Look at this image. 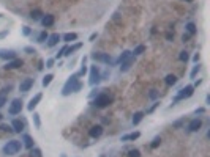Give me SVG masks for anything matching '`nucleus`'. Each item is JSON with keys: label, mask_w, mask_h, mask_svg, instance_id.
Instances as JSON below:
<instances>
[{"label": "nucleus", "mask_w": 210, "mask_h": 157, "mask_svg": "<svg viewBox=\"0 0 210 157\" xmlns=\"http://www.w3.org/2000/svg\"><path fill=\"white\" fill-rule=\"evenodd\" d=\"M0 129H2V131H13L11 126H8V124H0Z\"/></svg>", "instance_id": "obj_44"}, {"label": "nucleus", "mask_w": 210, "mask_h": 157, "mask_svg": "<svg viewBox=\"0 0 210 157\" xmlns=\"http://www.w3.org/2000/svg\"><path fill=\"white\" fill-rule=\"evenodd\" d=\"M0 18H2V14H0Z\"/></svg>", "instance_id": "obj_54"}, {"label": "nucleus", "mask_w": 210, "mask_h": 157, "mask_svg": "<svg viewBox=\"0 0 210 157\" xmlns=\"http://www.w3.org/2000/svg\"><path fill=\"white\" fill-rule=\"evenodd\" d=\"M160 143H161V138H160V135H158V137H155V138H153V142H152V145H150V148H152V149H157V148L160 146Z\"/></svg>", "instance_id": "obj_33"}, {"label": "nucleus", "mask_w": 210, "mask_h": 157, "mask_svg": "<svg viewBox=\"0 0 210 157\" xmlns=\"http://www.w3.org/2000/svg\"><path fill=\"white\" fill-rule=\"evenodd\" d=\"M22 65H24V61H22L21 58H14V60L7 61V65H5V69H16V68H21Z\"/></svg>", "instance_id": "obj_12"}, {"label": "nucleus", "mask_w": 210, "mask_h": 157, "mask_svg": "<svg viewBox=\"0 0 210 157\" xmlns=\"http://www.w3.org/2000/svg\"><path fill=\"white\" fill-rule=\"evenodd\" d=\"M11 129H13L14 132L21 134L22 131H24V123H22L21 120H13L11 121Z\"/></svg>", "instance_id": "obj_18"}, {"label": "nucleus", "mask_w": 210, "mask_h": 157, "mask_svg": "<svg viewBox=\"0 0 210 157\" xmlns=\"http://www.w3.org/2000/svg\"><path fill=\"white\" fill-rule=\"evenodd\" d=\"M90 58L93 61H98V63H106L109 66H112L114 65V58L111 57L109 54H101V52H93L90 55Z\"/></svg>", "instance_id": "obj_4"}, {"label": "nucleus", "mask_w": 210, "mask_h": 157, "mask_svg": "<svg viewBox=\"0 0 210 157\" xmlns=\"http://www.w3.org/2000/svg\"><path fill=\"white\" fill-rule=\"evenodd\" d=\"M193 93H194V87H193V85H186L185 88H182L180 91L177 93V96L174 98V102H179V101H183V99L191 98Z\"/></svg>", "instance_id": "obj_6"}, {"label": "nucleus", "mask_w": 210, "mask_h": 157, "mask_svg": "<svg viewBox=\"0 0 210 157\" xmlns=\"http://www.w3.org/2000/svg\"><path fill=\"white\" fill-rule=\"evenodd\" d=\"M141 137V132H131V134H126V135H122V142H134V140H137Z\"/></svg>", "instance_id": "obj_16"}, {"label": "nucleus", "mask_w": 210, "mask_h": 157, "mask_svg": "<svg viewBox=\"0 0 210 157\" xmlns=\"http://www.w3.org/2000/svg\"><path fill=\"white\" fill-rule=\"evenodd\" d=\"M183 123H185V118H182V120H179V121L172 123V127H174V129H179L182 124H183Z\"/></svg>", "instance_id": "obj_38"}, {"label": "nucleus", "mask_w": 210, "mask_h": 157, "mask_svg": "<svg viewBox=\"0 0 210 157\" xmlns=\"http://www.w3.org/2000/svg\"><path fill=\"white\" fill-rule=\"evenodd\" d=\"M186 2H193V0H186Z\"/></svg>", "instance_id": "obj_53"}, {"label": "nucleus", "mask_w": 210, "mask_h": 157, "mask_svg": "<svg viewBox=\"0 0 210 157\" xmlns=\"http://www.w3.org/2000/svg\"><path fill=\"white\" fill-rule=\"evenodd\" d=\"M33 123H35L36 129L41 127V120H40V115H38V113H33Z\"/></svg>", "instance_id": "obj_32"}, {"label": "nucleus", "mask_w": 210, "mask_h": 157, "mask_svg": "<svg viewBox=\"0 0 210 157\" xmlns=\"http://www.w3.org/2000/svg\"><path fill=\"white\" fill-rule=\"evenodd\" d=\"M81 47H82V43H76V44H73V46H68V47H66V50H65V55H63V57H68V55L74 54L76 50H79Z\"/></svg>", "instance_id": "obj_21"}, {"label": "nucleus", "mask_w": 210, "mask_h": 157, "mask_svg": "<svg viewBox=\"0 0 210 157\" xmlns=\"http://www.w3.org/2000/svg\"><path fill=\"white\" fill-rule=\"evenodd\" d=\"M158 105H160V104H158V102H155V104H153V105H152V107H150V109H148V110H147V113H152V112H153V110H155V109H157V107H158Z\"/></svg>", "instance_id": "obj_45"}, {"label": "nucleus", "mask_w": 210, "mask_h": 157, "mask_svg": "<svg viewBox=\"0 0 210 157\" xmlns=\"http://www.w3.org/2000/svg\"><path fill=\"white\" fill-rule=\"evenodd\" d=\"M54 63H55V58H49L46 61V68H54Z\"/></svg>", "instance_id": "obj_41"}, {"label": "nucleus", "mask_w": 210, "mask_h": 157, "mask_svg": "<svg viewBox=\"0 0 210 157\" xmlns=\"http://www.w3.org/2000/svg\"><path fill=\"white\" fill-rule=\"evenodd\" d=\"M166 38H168V39H169V41H171V39H172V38H174V33H168V35H166Z\"/></svg>", "instance_id": "obj_49"}, {"label": "nucleus", "mask_w": 210, "mask_h": 157, "mask_svg": "<svg viewBox=\"0 0 210 157\" xmlns=\"http://www.w3.org/2000/svg\"><path fill=\"white\" fill-rule=\"evenodd\" d=\"M14 58H18V54L14 52L13 49H0V60H14Z\"/></svg>", "instance_id": "obj_8"}, {"label": "nucleus", "mask_w": 210, "mask_h": 157, "mask_svg": "<svg viewBox=\"0 0 210 157\" xmlns=\"http://www.w3.org/2000/svg\"><path fill=\"white\" fill-rule=\"evenodd\" d=\"M182 39H183V41H188V39H190V35H183V36H182Z\"/></svg>", "instance_id": "obj_50"}, {"label": "nucleus", "mask_w": 210, "mask_h": 157, "mask_svg": "<svg viewBox=\"0 0 210 157\" xmlns=\"http://www.w3.org/2000/svg\"><path fill=\"white\" fill-rule=\"evenodd\" d=\"M33 87V78H24V80L21 82V85H19V91H22V93H27L29 90Z\"/></svg>", "instance_id": "obj_11"}, {"label": "nucleus", "mask_w": 210, "mask_h": 157, "mask_svg": "<svg viewBox=\"0 0 210 157\" xmlns=\"http://www.w3.org/2000/svg\"><path fill=\"white\" fill-rule=\"evenodd\" d=\"M164 82H166V85H175L177 83V77L174 74H168L164 78Z\"/></svg>", "instance_id": "obj_26"}, {"label": "nucleus", "mask_w": 210, "mask_h": 157, "mask_svg": "<svg viewBox=\"0 0 210 157\" xmlns=\"http://www.w3.org/2000/svg\"><path fill=\"white\" fill-rule=\"evenodd\" d=\"M22 142H24V146L27 149H32L33 146H35V140H33L29 134H24V135H22Z\"/></svg>", "instance_id": "obj_17"}, {"label": "nucleus", "mask_w": 210, "mask_h": 157, "mask_svg": "<svg viewBox=\"0 0 210 157\" xmlns=\"http://www.w3.org/2000/svg\"><path fill=\"white\" fill-rule=\"evenodd\" d=\"M179 58H180V61H188V58H190V55H188V52L186 50H183V52H180V55H179Z\"/></svg>", "instance_id": "obj_35"}, {"label": "nucleus", "mask_w": 210, "mask_h": 157, "mask_svg": "<svg viewBox=\"0 0 210 157\" xmlns=\"http://www.w3.org/2000/svg\"><path fill=\"white\" fill-rule=\"evenodd\" d=\"M41 149L40 148H35V146H33L32 149H30V157H41Z\"/></svg>", "instance_id": "obj_31"}, {"label": "nucleus", "mask_w": 210, "mask_h": 157, "mask_svg": "<svg viewBox=\"0 0 210 157\" xmlns=\"http://www.w3.org/2000/svg\"><path fill=\"white\" fill-rule=\"evenodd\" d=\"M133 63H134V57H131L128 58V60H125L123 63H122V66H120V72H126V71H130V68L133 66Z\"/></svg>", "instance_id": "obj_19"}, {"label": "nucleus", "mask_w": 210, "mask_h": 157, "mask_svg": "<svg viewBox=\"0 0 210 157\" xmlns=\"http://www.w3.org/2000/svg\"><path fill=\"white\" fill-rule=\"evenodd\" d=\"M144 52H145V46H144V44H139V46L137 47H134V50H133V55H134V57H137V55H142Z\"/></svg>", "instance_id": "obj_27"}, {"label": "nucleus", "mask_w": 210, "mask_h": 157, "mask_svg": "<svg viewBox=\"0 0 210 157\" xmlns=\"http://www.w3.org/2000/svg\"><path fill=\"white\" fill-rule=\"evenodd\" d=\"M22 33H24L25 36H29L30 33H32V29H30L29 25H24V27H22Z\"/></svg>", "instance_id": "obj_39"}, {"label": "nucleus", "mask_w": 210, "mask_h": 157, "mask_svg": "<svg viewBox=\"0 0 210 157\" xmlns=\"http://www.w3.org/2000/svg\"><path fill=\"white\" fill-rule=\"evenodd\" d=\"M199 58H201V55H199V54H196L194 57H193V61H196V63H197V61H199Z\"/></svg>", "instance_id": "obj_48"}, {"label": "nucleus", "mask_w": 210, "mask_h": 157, "mask_svg": "<svg viewBox=\"0 0 210 157\" xmlns=\"http://www.w3.org/2000/svg\"><path fill=\"white\" fill-rule=\"evenodd\" d=\"M131 55H133V54L130 52V50H123V52L120 54V57H119L117 60L114 61V65H122V63H123L125 60H128V58L131 57Z\"/></svg>", "instance_id": "obj_20"}, {"label": "nucleus", "mask_w": 210, "mask_h": 157, "mask_svg": "<svg viewBox=\"0 0 210 157\" xmlns=\"http://www.w3.org/2000/svg\"><path fill=\"white\" fill-rule=\"evenodd\" d=\"M54 21H55L54 14H46V16L41 18V25L44 29H46V27H51V25H54Z\"/></svg>", "instance_id": "obj_14"}, {"label": "nucleus", "mask_w": 210, "mask_h": 157, "mask_svg": "<svg viewBox=\"0 0 210 157\" xmlns=\"http://www.w3.org/2000/svg\"><path fill=\"white\" fill-rule=\"evenodd\" d=\"M66 47H68V46L65 44V46L59 50V52H57V55H55V60H59V58H62V57H63V55H65V50H66Z\"/></svg>", "instance_id": "obj_37"}, {"label": "nucleus", "mask_w": 210, "mask_h": 157, "mask_svg": "<svg viewBox=\"0 0 210 157\" xmlns=\"http://www.w3.org/2000/svg\"><path fill=\"white\" fill-rule=\"evenodd\" d=\"M52 78H54V74H46V76H44L43 77V87H49V85H51Z\"/></svg>", "instance_id": "obj_28"}, {"label": "nucleus", "mask_w": 210, "mask_h": 157, "mask_svg": "<svg viewBox=\"0 0 210 157\" xmlns=\"http://www.w3.org/2000/svg\"><path fill=\"white\" fill-rule=\"evenodd\" d=\"M24 52H27V54H30V55H33V54H36V50L33 49V47H25L24 49Z\"/></svg>", "instance_id": "obj_43"}, {"label": "nucleus", "mask_w": 210, "mask_h": 157, "mask_svg": "<svg viewBox=\"0 0 210 157\" xmlns=\"http://www.w3.org/2000/svg\"><path fill=\"white\" fill-rule=\"evenodd\" d=\"M47 38H49V35H47V32L46 30H43L40 35H38V38H36V41L38 43H44V41H47Z\"/></svg>", "instance_id": "obj_30"}, {"label": "nucleus", "mask_w": 210, "mask_h": 157, "mask_svg": "<svg viewBox=\"0 0 210 157\" xmlns=\"http://www.w3.org/2000/svg\"><path fill=\"white\" fill-rule=\"evenodd\" d=\"M201 71V65H196L194 68H193V71H191V74H190V77L191 78H196V76H197V72Z\"/></svg>", "instance_id": "obj_34"}, {"label": "nucleus", "mask_w": 210, "mask_h": 157, "mask_svg": "<svg viewBox=\"0 0 210 157\" xmlns=\"http://www.w3.org/2000/svg\"><path fill=\"white\" fill-rule=\"evenodd\" d=\"M142 118H144V112H136L134 116H133V126L139 124V123L142 121Z\"/></svg>", "instance_id": "obj_24"}, {"label": "nucleus", "mask_w": 210, "mask_h": 157, "mask_svg": "<svg viewBox=\"0 0 210 157\" xmlns=\"http://www.w3.org/2000/svg\"><path fill=\"white\" fill-rule=\"evenodd\" d=\"M111 96L109 94H106V93H99L96 98H93V105L95 107H98V109H104V107H108V105L111 104Z\"/></svg>", "instance_id": "obj_3"}, {"label": "nucleus", "mask_w": 210, "mask_h": 157, "mask_svg": "<svg viewBox=\"0 0 210 157\" xmlns=\"http://www.w3.org/2000/svg\"><path fill=\"white\" fill-rule=\"evenodd\" d=\"M81 90H82V83L79 80V77H77L76 74H73V76L68 77V80H66V83L63 85L62 94H63V96H68V94L77 93V91H81Z\"/></svg>", "instance_id": "obj_1"}, {"label": "nucleus", "mask_w": 210, "mask_h": 157, "mask_svg": "<svg viewBox=\"0 0 210 157\" xmlns=\"http://www.w3.org/2000/svg\"><path fill=\"white\" fill-rule=\"evenodd\" d=\"M201 127H202V120L201 118H194V120H191L190 124H188V131L190 132H197Z\"/></svg>", "instance_id": "obj_9"}, {"label": "nucleus", "mask_w": 210, "mask_h": 157, "mask_svg": "<svg viewBox=\"0 0 210 157\" xmlns=\"http://www.w3.org/2000/svg\"><path fill=\"white\" fill-rule=\"evenodd\" d=\"M41 99H43V94H41V93H36L35 96H33V98L30 99L29 105H27V110H29V112H33V110H35V107L38 105V102H40Z\"/></svg>", "instance_id": "obj_10"}, {"label": "nucleus", "mask_w": 210, "mask_h": 157, "mask_svg": "<svg viewBox=\"0 0 210 157\" xmlns=\"http://www.w3.org/2000/svg\"><path fill=\"white\" fill-rule=\"evenodd\" d=\"M204 112H206V109H202V107H201V109H197V110H196V115H201V113H204Z\"/></svg>", "instance_id": "obj_47"}, {"label": "nucleus", "mask_w": 210, "mask_h": 157, "mask_svg": "<svg viewBox=\"0 0 210 157\" xmlns=\"http://www.w3.org/2000/svg\"><path fill=\"white\" fill-rule=\"evenodd\" d=\"M0 120H3V115L2 113H0Z\"/></svg>", "instance_id": "obj_51"}, {"label": "nucleus", "mask_w": 210, "mask_h": 157, "mask_svg": "<svg viewBox=\"0 0 210 157\" xmlns=\"http://www.w3.org/2000/svg\"><path fill=\"white\" fill-rule=\"evenodd\" d=\"M101 80H103L101 71H99V68H98L96 65H93L92 68H90V80H88V83H90V87H95Z\"/></svg>", "instance_id": "obj_5"}, {"label": "nucleus", "mask_w": 210, "mask_h": 157, "mask_svg": "<svg viewBox=\"0 0 210 157\" xmlns=\"http://www.w3.org/2000/svg\"><path fill=\"white\" fill-rule=\"evenodd\" d=\"M88 135H90L92 138H98V137H101L103 135V126H93L90 127V131H88Z\"/></svg>", "instance_id": "obj_13"}, {"label": "nucleus", "mask_w": 210, "mask_h": 157, "mask_svg": "<svg viewBox=\"0 0 210 157\" xmlns=\"http://www.w3.org/2000/svg\"><path fill=\"white\" fill-rule=\"evenodd\" d=\"M63 38V41L68 44V43H73V41H76L77 39V33H65V35L62 36Z\"/></svg>", "instance_id": "obj_23"}, {"label": "nucleus", "mask_w": 210, "mask_h": 157, "mask_svg": "<svg viewBox=\"0 0 210 157\" xmlns=\"http://www.w3.org/2000/svg\"><path fill=\"white\" fill-rule=\"evenodd\" d=\"M60 157H66V156H65V154H62V156H60Z\"/></svg>", "instance_id": "obj_52"}, {"label": "nucleus", "mask_w": 210, "mask_h": 157, "mask_svg": "<svg viewBox=\"0 0 210 157\" xmlns=\"http://www.w3.org/2000/svg\"><path fill=\"white\" fill-rule=\"evenodd\" d=\"M60 36L59 33H52V35H49V38H47V47H54V46H57L59 44V41H60Z\"/></svg>", "instance_id": "obj_15"}, {"label": "nucleus", "mask_w": 210, "mask_h": 157, "mask_svg": "<svg viewBox=\"0 0 210 157\" xmlns=\"http://www.w3.org/2000/svg\"><path fill=\"white\" fill-rule=\"evenodd\" d=\"M22 112V101L21 99H13L8 107V113L10 115H19Z\"/></svg>", "instance_id": "obj_7"}, {"label": "nucleus", "mask_w": 210, "mask_h": 157, "mask_svg": "<svg viewBox=\"0 0 210 157\" xmlns=\"http://www.w3.org/2000/svg\"><path fill=\"white\" fill-rule=\"evenodd\" d=\"M148 98H150V99H157V98H158V91H157V90H150V93H148Z\"/></svg>", "instance_id": "obj_40"}, {"label": "nucleus", "mask_w": 210, "mask_h": 157, "mask_svg": "<svg viewBox=\"0 0 210 157\" xmlns=\"http://www.w3.org/2000/svg\"><path fill=\"white\" fill-rule=\"evenodd\" d=\"M185 29H186V32H188V35H190V36L196 35V25H194V22H188Z\"/></svg>", "instance_id": "obj_25"}, {"label": "nucleus", "mask_w": 210, "mask_h": 157, "mask_svg": "<svg viewBox=\"0 0 210 157\" xmlns=\"http://www.w3.org/2000/svg\"><path fill=\"white\" fill-rule=\"evenodd\" d=\"M98 38V33H92L90 38H88V41H95V39Z\"/></svg>", "instance_id": "obj_46"}, {"label": "nucleus", "mask_w": 210, "mask_h": 157, "mask_svg": "<svg viewBox=\"0 0 210 157\" xmlns=\"http://www.w3.org/2000/svg\"><path fill=\"white\" fill-rule=\"evenodd\" d=\"M5 104H7V98H5V94H0V109H2Z\"/></svg>", "instance_id": "obj_42"}, {"label": "nucleus", "mask_w": 210, "mask_h": 157, "mask_svg": "<svg viewBox=\"0 0 210 157\" xmlns=\"http://www.w3.org/2000/svg\"><path fill=\"white\" fill-rule=\"evenodd\" d=\"M21 149H22V143L19 140H10V142L3 146L2 151H3L5 156H14V154H18Z\"/></svg>", "instance_id": "obj_2"}, {"label": "nucleus", "mask_w": 210, "mask_h": 157, "mask_svg": "<svg viewBox=\"0 0 210 157\" xmlns=\"http://www.w3.org/2000/svg\"><path fill=\"white\" fill-rule=\"evenodd\" d=\"M41 16H43V13L40 10H33L32 13H30V18L33 19V21H40L41 19Z\"/></svg>", "instance_id": "obj_29"}, {"label": "nucleus", "mask_w": 210, "mask_h": 157, "mask_svg": "<svg viewBox=\"0 0 210 157\" xmlns=\"http://www.w3.org/2000/svg\"><path fill=\"white\" fill-rule=\"evenodd\" d=\"M85 74H87V58L84 57V58H82V61H81V71L76 72V76L81 78V77H84Z\"/></svg>", "instance_id": "obj_22"}, {"label": "nucleus", "mask_w": 210, "mask_h": 157, "mask_svg": "<svg viewBox=\"0 0 210 157\" xmlns=\"http://www.w3.org/2000/svg\"><path fill=\"white\" fill-rule=\"evenodd\" d=\"M128 157H141L139 149H130L128 151Z\"/></svg>", "instance_id": "obj_36"}]
</instances>
